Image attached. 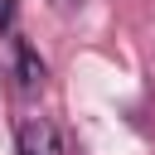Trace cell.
Here are the masks:
<instances>
[{
  "mask_svg": "<svg viewBox=\"0 0 155 155\" xmlns=\"http://www.w3.org/2000/svg\"><path fill=\"white\" fill-rule=\"evenodd\" d=\"M15 155H63V136L48 116H29L15 136Z\"/></svg>",
  "mask_w": 155,
  "mask_h": 155,
  "instance_id": "6da1fadb",
  "label": "cell"
},
{
  "mask_svg": "<svg viewBox=\"0 0 155 155\" xmlns=\"http://www.w3.org/2000/svg\"><path fill=\"white\" fill-rule=\"evenodd\" d=\"M15 73H19V82H24L29 92H39V87L48 82V63H44L24 39H15Z\"/></svg>",
  "mask_w": 155,
  "mask_h": 155,
  "instance_id": "7a4b0ae2",
  "label": "cell"
},
{
  "mask_svg": "<svg viewBox=\"0 0 155 155\" xmlns=\"http://www.w3.org/2000/svg\"><path fill=\"white\" fill-rule=\"evenodd\" d=\"M15 15H19V0H0V29H10Z\"/></svg>",
  "mask_w": 155,
  "mask_h": 155,
  "instance_id": "3957f363",
  "label": "cell"
},
{
  "mask_svg": "<svg viewBox=\"0 0 155 155\" xmlns=\"http://www.w3.org/2000/svg\"><path fill=\"white\" fill-rule=\"evenodd\" d=\"M82 5H87V0H53V10H58V15H78Z\"/></svg>",
  "mask_w": 155,
  "mask_h": 155,
  "instance_id": "277c9868",
  "label": "cell"
}]
</instances>
